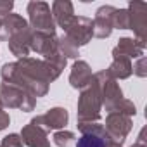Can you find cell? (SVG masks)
<instances>
[{
	"label": "cell",
	"instance_id": "d4e9b609",
	"mask_svg": "<svg viewBox=\"0 0 147 147\" xmlns=\"http://www.w3.org/2000/svg\"><path fill=\"white\" fill-rule=\"evenodd\" d=\"M131 73H135V75L140 76V78L147 76V71H145V57L144 55L138 57V61L135 64H131Z\"/></svg>",
	"mask_w": 147,
	"mask_h": 147
},
{
	"label": "cell",
	"instance_id": "30bf717a",
	"mask_svg": "<svg viewBox=\"0 0 147 147\" xmlns=\"http://www.w3.org/2000/svg\"><path fill=\"white\" fill-rule=\"evenodd\" d=\"M114 11L116 9L113 5H102L95 12V18L92 21V24H94V36L107 38L113 33V14H114Z\"/></svg>",
	"mask_w": 147,
	"mask_h": 147
},
{
	"label": "cell",
	"instance_id": "5bb4252c",
	"mask_svg": "<svg viewBox=\"0 0 147 147\" xmlns=\"http://www.w3.org/2000/svg\"><path fill=\"white\" fill-rule=\"evenodd\" d=\"M31 35H33L31 28H26V30H23V31L12 35V36L9 38V50H11L16 57H19V59L28 57V54H30V50H31V49H30Z\"/></svg>",
	"mask_w": 147,
	"mask_h": 147
},
{
	"label": "cell",
	"instance_id": "8992f818",
	"mask_svg": "<svg viewBox=\"0 0 147 147\" xmlns=\"http://www.w3.org/2000/svg\"><path fill=\"white\" fill-rule=\"evenodd\" d=\"M94 80L99 87V92H100V100H102V106H106V111L109 113L113 109L114 104H118L121 99H123V92L118 85L116 80H113L107 71H99L94 75Z\"/></svg>",
	"mask_w": 147,
	"mask_h": 147
},
{
	"label": "cell",
	"instance_id": "5b68a950",
	"mask_svg": "<svg viewBox=\"0 0 147 147\" xmlns=\"http://www.w3.org/2000/svg\"><path fill=\"white\" fill-rule=\"evenodd\" d=\"M62 30H64V36H67L76 47L87 45L94 36L92 19H88L85 16H73Z\"/></svg>",
	"mask_w": 147,
	"mask_h": 147
},
{
	"label": "cell",
	"instance_id": "4dcf8cb0",
	"mask_svg": "<svg viewBox=\"0 0 147 147\" xmlns=\"http://www.w3.org/2000/svg\"><path fill=\"white\" fill-rule=\"evenodd\" d=\"M0 26H2V16H0Z\"/></svg>",
	"mask_w": 147,
	"mask_h": 147
},
{
	"label": "cell",
	"instance_id": "8fae6325",
	"mask_svg": "<svg viewBox=\"0 0 147 147\" xmlns=\"http://www.w3.org/2000/svg\"><path fill=\"white\" fill-rule=\"evenodd\" d=\"M33 31V30H31ZM57 38L55 33L50 35V33H36L33 31L31 35V43H30V49L40 55H50L54 52H57Z\"/></svg>",
	"mask_w": 147,
	"mask_h": 147
},
{
	"label": "cell",
	"instance_id": "3957f363",
	"mask_svg": "<svg viewBox=\"0 0 147 147\" xmlns=\"http://www.w3.org/2000/svg\"><path fill=\"white\" fill-rule=\"evenodd\" d=\"M0 99H2L4 106L11 109H21L24 113L33 111L36 106V99L31 97L28 92H24L18 85L4 83V82H2V87H0Z\"/></svg>",
	"mask_w": 147,
	"mask_h": 147
},
{
	"label": "cell",
	"instance_id": "7c38bea8",
	"mask_svg": "<svg viewBox=\"0 0 147 147\" xmlns=\"http://www.w3.org/2000/svg\"><path fill=\"white\" fill-rule=\"evenodd\" d=\"M21 140L23 144H26L28 147H50V142H49V137H47V131L35 125L33 121H30L23 131H21Z\"/></svg>",
	"mask_w": 147,
	"mask_h": 147
},
{
	"label": "cell",
	"instance_id": "484cf974",
	"mask_svg": "<svg viewBox=\"0 0 147 147\" xmlns=\"http://www.w3.org/2000/svg\"><path fill=\"white\" fill-rule=\"evenodd\" d=\"M9 123H11V118H9V114H7L4 109H0V131H2V130H5V128L9 126Z\"/></svg>",
	"mask_w": 147,
	"mask_h": 147
},
{
	"label": "cell",
	"instance_id": "603a6c76",
	"mask_svg": "<svg viewBox=\"0 0 147 147\" xmlns=\"http://www.w3.org/2000/svg\"><path fill=\"white\" fill-rule=\"evenodd\" d=\"M111 111H116V113H121V114H125V116H135L137 114V107H135V104L131 102V100H128V99H121L118 104H114L113 106V109ZM109 111V113H111Z\"/></svg>",
	"mask_w": 147,
	"mask_h": 147
},
{
	"label": "cell",
	"instance_id": "7a4b0ae2",
	"mask_svg": "<svg viewBox=\"0 0 147 147\" xmlns=\"http://www.w3.org/2000/svg\"><path fill=\"white\" fill-rule=\"evenodd\" d=\"M100 92L92 76L88 87H85L78 99V123H95L100 119Z\"/></svg>",
	"mask_w": 147,
	"mask_h": 147
},
{
	"label": "cell",
	"instance_id": "f546056e",
	"mask_svg": "<svg viewBox=\"0 0 147 147\" xmlns=\"http://www.w3.org/2000/svg\"><path fill=\"white\" fill-rule=\"evenodd\" d=\"M2 106H4V104H2V99H0V109H2Z\"/></svg>",
	"mask_w": 147,
	"mask_h": 147
},
{
	"label": "cell",
	"instance_id": "7402d4cb",
	"mask_svg": "<svg viewBox=\"0 0 147 147\" xmlns=\"http://www.w3.org/2000/svg\"><path fill=\"white\" fill-rule=\"evenodd\" d=\"M130 26V18H128V11L126 9H116L113 14V30H128Z\"/></svg>",
	"mask_w": 147,
	"mask_h": 147
},
{
	"label": "cell",
	"instance_id": "4316f807",
	"mask_svg": "<svg viewBox=\"0 0 147 147\" xmlns=\"http://www.w3.org/2000/svg\"><path fill=\"white\" fill-rule=\"evenodd\" d=\"M14 7V4L12 2H0V16H7L9 12H11V9Z\"/></svg>",
	"mask_w": 147,
	"mask_h": 147
},
{
	"label": "cell",
	"instance_id": "cb8c5ba5",
	"mask_svg": "<svg viewBox=\"0 0 147 147\" xmlns=\"http://www.w3.org/2000/svg\"><path fill=\"white\" fill-rule=\"evenodd\" d=\"M0 147H23L21 135H18V133H11V135L4 137V140L0 142Z\"/></svg>",
	"mask_w": 147,
	"mask_h": 147
},
{
	"label": "cell",
	"instance_id": "6da1fadb",
	"mask_svg": "<svg viewBox=\"0 0 147 147\" xmlns=\"http://www.w3.org/2000/svg\"><path fill=\"white\" fill-rule=\"evenodd\" d=\"M2 82L12 83L28 92L31 97H43L49 92V73L47 66L40 59L24 57L18 62H7L2 66Z\"/></svg>",
	"mask_w": 147,
	"mask_h": 147
},
{
	"label": "cell",
	"instance_id": "ac0fdd59",
	"mask_svg": "<svg viewBox=\"0 0 147 147\" xmlns=\"http://www.w3.org/2000/svg\"><path fill=\"white\" fill-rule=\"evenodd\" d=\"M50 12H52V18H54V23L61 28H64L69 19L75 16V9H73V4L71 2H66V0H57V2L52 4L50 7Z\"/></svg>",
	"mask_w": 147,
	"mask_h": 147
},
{
	"label": "cell",
	"instance_id": "e0dca14e",
	"mask_svg": "<svg viewBox=\"0 0 147 147\" xmlns=\"http://www.w3.org/2000/svg\"><path fill=\"white\" fill-rule=\"evenodd\" d=\"M107 75L113 78V80H125L131 75V61L128 57H123V55H116L113 54V62L111 66L106 69Z\"/></svg>",
	"mask_w": 147,
	"mask_h": 147
},
{
	"label": "cell",
	"instance_id": "f1b7e54d",
	"mask_svg": "<svg viewBox=\"0 0 147 147\" xmlns=\"http://www.w3.org/2000/svg\"><path fill=\"white\" fill-rule=\"evenodd\" d=\"M107 147H121V144H116V142H113V140H111V142L107 144Z\"/></svg>",
	"mask_w": 147,
	"mask_h": 147
},
{
	"label": "cell",
	"instance_id": "277c9868",
	"mask_svg": "<svg viewBox=\"0 0 147 147\" xmlns=\"http://www.w3.org/2000/svg\"><path fill=\"white\" fill-rule=\"evenodd\" d=\"M30 14V28L36 33H55V23L50 12V5L45 2H30L28 4Z\"/></svg>",
	"mask_w": 147,
	"mask_h": 147
},
{
	"label": "cell",
	"instance_id": "9a60e30c",
	"mask_svg": "<svg viewBox=\"0 0 147 147\" xmlns=\"http://www.w3.org/2000/svg\"><path fill=\"white\" fill-rule=\"evenodd\" d=\"M30 28L28 21L19 14H7L2 18V26H0V40H9L12 35Z\"/></svg>",
	"mask_w": 147,
	"mask_h": 147
},
{
	"label": "cell",
	"instance_id": "44dd1931",
	"mask_svg": "<svg viewBox=\"0 0 147 147\" xmlns=\"http://www.w3.org/2000/svg\"><path fill=\"white\" fill-rule=\"evenodd\" d=\"M52 138H54V144L57 147H69L73 142L76 140V135L73 131H69V130H59V131L54 133Z\"/></svg>",
	"mask_w": 147,
	"mask_h": 147
},
{
	"label": "cell",
	"instance_id": "9c48e42d",
	"mask_svg": "<svg viewBox=\"0 0 147 147\" xmlns=\"http://www.w3.org/2000/svg\"><path fill=\"white\" fill-rule=\"evenodd\" d=\"M35 125L42 126L45 131L49 130H59V128H64L69 121V114L64 107H54L50 111H47L45 114H40L36 118L31 119Z\"/></svg>",
	"mask_w": 147,
	"mask_h": 147
},
{
	"label": "cell",
	"instance_id": "d6986e66",
	"mask_svg": "<svg viewBox=\"0 0 147 147\" xmlns=\"http://www.w3.org/2000/svg\"><path fill=\"white\" fill-rule=\"evenodd\" d=\"M111 140L107 137H100V135H92V133H85L78 138L76 147H107Z\"/></svg>",
	"mask_w": 147,
	"mask_h": 147
},
{
	"label": "cell",
	"instance_id": "52a82bcc",
	"mask_svg": "<svg viewBox=\"0 0 147 147\" xmlns=\"http://www.w3.org/2000/svg\"><path fill=\"white\" fill-rule=\"evenodd\" d=\"M104 130H106L109 140H113V142L123 145L125 138H126L128 133L131 131V118H130V116H125V114H121V113L111 111V113H107Z\"/></svg>",
	"mask_w": 147,
	"mask_h": 147
},
{
	"label": "cell",
	"instance_id": "ffe728a7",
	"mask_svg": "<svg viewBox=\"0 0 147 147\" xmlns=\"http://www.w3.org/2000/svg\"><path fill=\"white\" fill-rule=\"evenodd\" d=\"M57 50L67 59V57H71V59H76L80 54H78V47L75 45V43H73L67 36H59L57 38Z\"/></svg>",
	"mask_w": 147,
	"mask_h": 147
},
{
	"label": "cell",
	"instance_id": "4fadbf2b",
	"mask_svg": "<svg viewBox=\"0 0 147 147\" xmlns=\"http://www.w3.org/2000/svg\"><path fill=\"white\" fill-rule=\"evenodd\" d=\"M92 76H94V73H92V67L88 66V62H85V61H76L75 64H73V67H71L69 83H71L73 88L83 90L85 87L90 85Z\"/></svg>",
	"mask_w": 147,
	"mask_h": 147
},
{
	"label": "cell",
	"instance_id": "2e32d148",
	"mask_svg": "<svg viewBox=\"0 0 147 147\" xmlns=\"http://www.w3.org/2000/svg\"><path fill=\"white\" fill-rule=\"evenodd\" d=\"M144 49H145L144 42L125 36V38H119V43L114 47L113 54L123 55V57H128V59H135V57H142L144 55Z\"/></svg>",
	"mask_w": 147,
	"mask_h": 147
},
{
	"label": "cell",
	"instance_id": "83f0119b",
	"mask_svg": "<svg viewBox=\"0 0 147 147\" xmlns=\"http://www.w3.org/2000/svg\"><path fill=\"white\" fill-rule=\"evenodd\" d=\"M144 133H145V130H142V131H140V135H138V140H137V142H135L131 147H147V145H145V140H144Z\"/></svg>",
	"mask_w": 147,
	"mask_h": 147
},
{
	"label": "cell",
	"instance_id": "ba28073f",
	"mask_svg": "<svg viewBox=\"0 0 147 147\" xmlns=\"http://www.w3.org/2000/svg\"><path fill=\"white\" fill-rule=\"evenodd\" d=\"M128 18L130 26L128 30H133L137 35V40L145 43V30H147V4L144 2H131L128 5Z\"/></svg>",
	"mask_w": 147,
	"mask_h": 147
}]
</instances>
